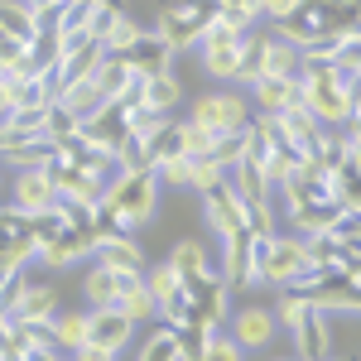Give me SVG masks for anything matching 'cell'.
<instances>
[{"mask_svg":"<svg viewBox=\"0 0 361 361\" xmlns=\"http://www.w3.org/2000/svg\"><path fill=\"white\" fill-rule=\"evenodd\" d=\"M102 202L111 207L121 236H135L140 226H149L154 212H159V173L154 169H130L116 183H106V197Z\"/></svg>","mask_w":361,"mask_h":361,"instance_id":"1","label":"cell"},{"mask_svg":"<svg viewBox=\"0 0 361 361\" xmlns=\"http://www.w3.org/2000/svg\"><path fill=\"white\" fill-rule=\"evenodd\" d=\"M212 20H217V0H173L164 15H159V29L154 34L178 54V49L202 44V34L212 29Z\"/></svg>","mask_w":361,"mask_h":361,"instance_id":"2","label":"cell"},{"mask_svg":"<svg viewBox=\"0 0 361 361\" xmlns=\"http://www.w3.org/2000/svg\"><path fill=\"white\" fill-rule=\"evenodd\" d=\"M193 126L212 130V135H231V130H246L250 126V102L231 87V92H207L193 102Z\"/></svg>","mask_w":361,"mask_h":361,"instance_id":"3","label":"cell"},{"mask_svg":"<svg viewBox=\"0 0 361 361\" xmlns=\"http://www.w3.org/2000/svg\"><path fill=\"white\" fill-rule=\"evenodd\" d=\"M241 29H231L226 20H212V29L202 34V73L207 78H222V82H231L236 78V58H241Z\"/></svg>","mask_w":361,"mask_h":361,"instance_id":"4","label":"cell"},{"mask_svg":"<svg viewBox=\"0 0 361 361\" xmlns=\"http://www.w3.org/2000/svg\"><path fill=\"white\" fill-rule=\"evenodd\" d=\"M97 246H102V236L92 231V222L63 226L54 241L39 250V260H44L49 270H68V265H78V260H92V255H97Z\"/></svg>","mask_w":361,"mask_h":361,"instance_id":"5","label":"cell"},{"mask_svg":"<svg viewBox=\"0 0 361 361\" xmlns=\"http://www.w3.org/2000/svg\"><path fill=\"white\" fill-rule=\"evenodd\" d=\"M135 284H145V275H130V270H106L102 260L82 275V299L87 308H116L121 294H130Z\"/></svg>","mask_w":361,"mask_h":361,"instance_id":"6","label":"cell"},{"mask_svg":"<svg viewBox=\"0 0 361 361\" xmlns=\"http://www.w3.org/2000/svg\"><path fill=\"white\" fill-rule=\"evenodd\" d=\"M202 217H207V226L217 231V241H231L236 231H246V202L222 183V188L202 193Z\"/></svg>","mask_w":361,"mask_h":361,"instance_id":"7","label":"cell"},{"mask_svg":"<svg viewBox=\"0 0 361 361\" xmlns=\"http://www.w3.org/2000/svg\"><path fill=\"white\" fill-rule=\"evenodd\" d=\"M222 284L226 289H250V284H260L255 279V236L246 231H236L231 241H222Z\"/></svg>","mask_w":361,"mask_h":361,"instance_id":"8","label":"cell"},{"mask_svg":"<svg viewBox=\"0 0 361 361\" xmlns=\"http://www.w3.org/2000/svg\"><path fill=\"white\" fill-rule=\"evenodd\" d=\"M275 333H279V318H275V308H265V304H246V308H236V318H231V337H236L241 352L270 347Z\"/></svg>","mask_w":361,"mask_h":361,"instance_id":"9","label":"cell"},{"mask_svg":"<svg viewBox=\"0 0 361 361\" xmlns=\"http://www.w3.org/2000/svg\"><path fill=\"white\" fill-rule=\"evenodd\" d=\"M78 130H82L87 145H97V149H111V154H116V149H121V145L130 140V121H126V111H121L116 102H106L102 111L87 116Z\"/></svg>","mask_w":361,"mask_h":361,"instance_id":"10","label":"cell"},{"mask_svg":"<svg viewBox=\"0 0 361 361\" xmlns=\"http://www.w3.org/2000/svg\"><path fill=\"white\" fill-rule=\"evenodd\" d=\"M294 333V347H299V361H328L333 357V328H328V313L308 304V313L289 328Z\"/></svg>","mask_w":361,"mask_h":361,"instance_id":"11","label":"cell"},{"mask_svg":"<svg viewBox=\"0 0 361 361\" xmlns=\"http://www.w3.org/2000/svg\"><path fill=\"white\" fill-rule=\"evenodd\" d=\"M15 207L29 212V217H39V212H54L58 207V188L54 178H49V169H25V173H15Z\"/></svg>","mask_w":361,"mask_h":361,"instance_id":"12","label":"cell"},{"mask_svg":"<svg viewBox=\"0 0 361 361\" xmlns=\"http://www.w3.org/2000/svg\"><path fill=\"white\" fill-rule=\"evenodd\" d=\"M92 318H87V342H102V347H111L116 357L130 347V333H135V323L121 313V308H87Z\"/></svg>","mask_w":361,"mask_h":361,"instance_id":"13","label":"cell"},{"mask_svg":"<svg viewBox=\"0 0 361 361\" xmlns=\"http://www.w3.org/2000/svg\"><path fill=\"white\" fill-rule=\"evenodd\" d=\"M250 97H255V111L279 116V111H289V106H304V82L299 78H260V82L250 87Z\"/></svg>","mask_w":361,"mask_h":361,"instance_id":"14","label":"cell"},{"mask_svg":"<svg viewBox=\"0 0 361 361\" xmlns=\"http://www.w3.org/2000/svg\"><path fill=\"white\" fill-rule=\"evenodd\" d=\"M169 63H173V49H169L159 34H140L135 49L126 54V68H130L135 78H154V73H169Z\"/></svg>","mask_w":361,"mask_h":361,"instance_id":"15","label":"cell"},{"mask_svg":"<svg viewBox=\"0 0 361 361\" xmlns=\"http://www.w3.org/2000/svg\"><path fill=\"white\" fill-rule=\"evenodd\" d=\"M226 188L241 197V202H265L270 197V178H265V164H255V159H236V164L226 169Z\"/></svg>","mask_w":361,"mask_h":361,"instance_id":"16","label":"cell"},{"mask_svg":"<svg viewBox=\"0 0 361 361\" xmlns=\"http://www.w3.org/2000/svg\"><path fill=\"white\" fill-rule=\"evenodd\" d=\"M279 140H289L294 149H313L318 145V135H323V126H318V116L308 111V106H289V111H279Z\"/></svg>","mask_w":361,"mask_h":361,"instance_id":"17","label":"cell"},{"mask_svg":"<svg viewBox=\"0 0 361 361\" xmlns=\"http://www.w3.org/2000/svg\"><path fill=\"white\" fill-rule=\"evenodd\" d=\"M92 260H102L106 270H130V275H145V250H140L135 236H106Z\"/></svg>","mask_w":361,"mask_h":361,"instance_id":"18","label":"cell"},{"mask_svg":"<svg viewBox=\"0 0 361 361\" xmlns=\"http://www.w3.org/2000/svg\"><path fill=\"white\" fill-rule=\"evenodd\" d=\"M54 159V140L49 135H34V140H20V145H5L0 149V164H10L15 173H25V169H49Z\"/></svg>","mask_w":361,"mask_h":361,"instance_id":"19","label":"cell"},{"mask_svg":"<svg viewBox=\"0 0 361 361\" xmlns=\"http://www.w3.org/2000/svg\"><path fill=\"white\" fill-rule=\"evenodd\" d=\"M265 49H270V34H246L241 39V58H236V78L231 87H255L265 73Z\"/></svg>","mask_w":361,"mask_h":361,"instance_id":"20","label":"cell"},{"mask_svg":"<svg viewBox=\"0 0 361 361\" xmlns=\"http://www.w3.org/2000/svg\"><path fill=\"white\" fill-rule=\"evenodd\" d=\"M58 106H68L78 121H87L92 111H102V106H106V92H102V82H97V78H82V82H68V87H63Z\"/></svg>","mask_w":361,"mask_h":361,"instance_id":"21","label":"cell"},{"mask_svg":"<svg viewBox=\"0 0 361 361\" xmlns=\"http://www.w3.org/2000/svg\"><path fill=\"white\" fill-rule=\"evenodd\" d=\"M87 318H92V313H78V308H68V313H63V308H58V318L49 323L54 347L63 352V357H68V352H78V347L87 342Z\"/></svg>","mask_w":361,"mask_h":361,"instance_id":"22","label":"cell"},{"mask_svg":"<svg viewBox=\"0 0 361 361\" xmlns=\"http://www.w3.org/2000/svg\"><path fill=\"white\" fill-rule=\"evenodd\" d=\"M337 212H342V202H308V207H294V212H289V226L308 241V236L328 231V226L337 222Z\"/></svg>","mask_w":361,"mask_h":361,"instance_id":"23","label":"cell"},{"mask_svg":"<svg viewBox=\"0 0 361 361\" xmlns=\"http://www.w3.org/2000/svg\"><path fill=\"white\" fill-rule=\"evenodd\" d=\"M299 68H304L299 44H289V39H275V34H270V49H265V73H260V78H299Z\"/></svg>","mask_w":361,"mask_h":361,"instance_id":"24","label":"cell"},{"mask_svg":"<svg viewBox=\"0 0 361 361\" xmlns=\"http://www.w3.org/2000/svg\"><path fill=\"white\" fill-rule=\"evenodd\" d=\"M169 265L183 275V284H193V279H207V275H212V265H207V250L197 246V241H178V246L169 250Z\"/></svg>","mask_w":361,"mask_h":361,"instance_id":"25","label":"cell"},{"mask_svg":"<svg viewBox=\"0 0 361 361\" xmlns=\"http://www.w3.org/2000/svg\"><path fill=\"white\" fill-rule=\"evenodd\" d=\"M0 29L15 34V39H25V44L39 39V20H34V10H29L25 0H0Z\"/></svg>","mask_w":361,"mask_h":361,"instance_id":"26","label":"cell"},{"mask_svg":"<svg viewBox=\"0 0 361 361\" xmlns=\"http://www.w3.org/2000/svg\"><path fill=\"white\" fill-rule=\"evenodd\" d=\"M183 102V82L173 78V73H154V78H145V106H154V111H173Z\"/></svg>","mask_w":361,"mask_h":361,"instance_id":"27","label":"cell"},{"mask_svg":"<svg viewBox=\"0 0 361 361\" xmlns=\"http://www.w3.org/2000/svg\"><path fill=\"white\" fill-rule=\"evenodd\" d=\"M145 34V29L126 15V10H116V20H111V29L102 34V54H111V58H126L130 49H135V39Z\"/></svg>","mask_w":361,"mask_h":361,"instance_id":"28","label":"cell"},{"mask_svg":"<svg viewBox=\"0 0 361 361\" xmlns=\"http://www.w3.org/2000/svg\"><path fill=\"white\" fill-rule=\"evenodd\" d=\"M145 289L154 294V304H169L173 294H183V275H178L169 260H164V265H154V270L145 265Z\"/></svg>","mask_w":361,"mask_h":361,"instance_id":"29","label":"cell"},{"mask_svg":"<svg viewBox=\"0 0 361 361\" xmlns=\"http://www.w3.org/2000/svg\"><path fill=\"white\" fill-rule=\"evenodd\" d=\"M217 20H226L231 29L250 34V25L265 20V15H260V0H217Z\"/></svg>","mask_w":361,"mask_h":361,"instance_id":"30","label":"cell"},{"mask_svg":"<svg viewBox=\"0 0 361 361\" xmlns=\"http://www.w3.org/2000/svg\"><path fill=\"white\" fill-rule=\"evenodd\" d=\"M178 145H183V154H188V159H207V154H212V145H217V135H212V130H202V126H193V121H178Z\"/></svg>","mask_w":361,"mask_h":361,"instance_id":"31","label":"cell"},{"mask_svg":"<svg viewBox=\"0 0 361 361\" xmlns=\"http://www.w3.org/2000/svg\"><path fill=\"white\" fill-rule=\"evenodd\" d=\"M121 313H126V318H130V323H145V318H159V304H154V294H149V289H145V284H135V289H130V294H121Z\"/></svg>","mask_w":361,"mask_h":361,"instance_id":"32","label":"cell"},{"mask_svg":"<svg viewBox=\"0 0 361 361\" xmlns=\"http://www.w3.org/2000/svg\"><path fill=\"white\" fill-rule=\"evenodd\" d=\"M78 126H82V121H78V116L68 111V106H49V116H44V135L54 140V145H63V140H73L78 135Z\"/></svg>","mask_w":361,"mask_h":361,"instance_id":"33","label":"cell"},{"mask_svg":"<svg viewBox=\"0 0 361 361\" xmlns=\"http://www.w3.org/2000/svg\"><path fill=\"white\" fill-rule=\"evenodd\" d=\"M140 361H178V333H173L169 323H159V333L145 342Z\"/></svg>","mask_w":361,"mask_h":361,"instance_id":"34","label":"cell"},{"mask_svg":"<svg viewBox=\"0 0 361 361\" xmlns=\"http://www.w3.org/2000/svg\"><path fill=\"white\" fill-rule=\"evenodd\" d=\"M154 173H159V188H188L193 159H188V154H169V159H159V164H154Z\"/></svg>","mask_w":361,"mask_h":361,"instance_id":"35","label":"cell"},{"mask_svg":"<svg viewBox=\"0 0 361 361\" xmlns=\"http://www.w3.org/2000/svg\"><path fill=\"white\" fill-rule=\"evenodd\" d=\"M126 121H130V135L145 140V145H149V140H154V135H159V130L169 126V116H164V111H154V106H140V111H130Z\"/></svg>","mask_w":361,"mask_h":361,"instance_id":"36","label":"cell"},{"mask_svg":"<svg viewBox=\"0 0 361 361\" xmlns=\"http://www.w3.org/2000/svg\"><path fill=\"white\" fill-rule=\"evenodd\" d=\"M226 183V169L212 164V159H193V173H188V188L193 193H212V188H222Z\"/></svg>","mask_w":361,"mask_h":361,"instance_id":"37","label":"cell"},{"mask_svg":"<svg viewBox=\"0 0 361 361\" xmlns=\"http://www.w3.org/2000/svg\"><path fill=\"white\" fill-rule=\"evenodd\" d=\"M193 361H241V347H236V337H231V333H212Z\"/></svg>","mask_w":361,"mask_h":361,"instance_id":"38","label":"cell"},{"mask_svg":"<svg viewBox=\"0 0 361 361\" xmlns=\"http://www.w3.org/2000/svg\"><path fill=\"white\" fill-rule=\"evenodd\" d=\"M333 68H337V73H347V78H361V34H347V39L337 44Z\"/></svg>","mask_w":361,"mask_h":361,"instance_id":"39","label":"cell"},{"mask_svg":"<svg viewBox=\"0 0 361 361\" xmlns=\"http://www.w3.org/2000/svg\"><path fill=\"white\" fill-rule=\"evenodd\" d=\"M25 54H29L25 39H15V34H5V29H0V73H10L15 63H25Z\"/></svg>","mask_w":361,"mask_h":361,"instance_id":"40","label":"cell"},{"mask_svg":"<svg viewBox=\"0 0 361 361\" xmlns=\"http://www.w3.org/2000/svg\"><path fill=\"white\" fill-rule=\"evenodd\" d=\"M73 361H116V352L111 347H102V342H82L78 352H68Z\"/></svg>","mask_w":361,"mask_h":361,"instance_id":"41","label":"cell"},{"mask_svg":"<svg viewBox=\"0 0 361 361\" xmlns=\"http://www.w3.org/2000/svg\"><path fill=\"white\" fill-rule=\"evenodd\" d=\"M294 10H299V0H260V15H270V20H284Z\"/></svg>","mask_w":361,"mask_h":361,"instance_id":"42","label":"cell"},{"mask_svg":"<svg viewBox=\"0 0 361 361\" xmlns=\"http://www.w3.org/2000/svg\"><path fill=\"white\" fill-rule=\"evenodd\" d=\"M15 111V92H10V78H0V121Z\"/></svg>","mask_w":361,"mask_h":361,"instance_id":"43","label":"cell"},{"mask_svg":"<svg viewBox=\"0 0 361 361\" xmlns=\"http://www.w3.org/2000/svg\"><path fill=\"white\" fill-rule=\"evenodd\" d=\"M20 361H63V352H58V347H34V352H25Z\"/></svg>","mask_w":361,"mask_h":361,"instance_id":"44","label":"cell"},{"mask_svg":"<svg viewBox=\"0 0 361 361\" xmlns=\"http://www.w3.org/2000/svg\"><path fill=\"white\" fill-rule=\"evenodd\" d=\"M29 10H34V15H39V10H49V5H58V0H25Z\"/></svg>","mask_w":361,"mask_h":361,"instance_id":"45","label":"cell"},{"mask_svg":"<svg viewBox=\"0 0 361 361\" xmlns=\"http://www.w3.org/2000/svg\"><path fill=\"white\" fill-rule=\"evenodd\" d=\"M0 361H10V352H5V342H0Z\"/></svg>","mask_w":361,"mask_h":361,"instance_id":"46","label":"cell"},{"mask_svg":"<svg viewBox=\"0 0 361 361\" xmlns=\"http://www.w3.org/2000/svg\"><path fill=\"white\" fill-rule=\"evenodd\" d=\"M328 361H352V357H337V352H333V357H328Z\"/></svg>","mask_w":361,"mask_h":361,"instance_id":"47","label":"cell"},{"mask_svg":"<svg viewBox=\"0 0 361 361\" xmlns=\"http://www.w3.org/2000/svg\"><path fill=\"white\" fill-rule=\"evenodd\" d=\"M102 5H116V10H121V0H102Z\"/></svg>","mask_w":361,"mask_h":361,"instance_id":"48","label":"cell"},{"mask_svg":"<svg viewBox=\"0 0 361 361\" xmlns=\"http://www.w3.org/2000/svg\"><path fill=\"white\" fill-rule=\"evenodd\" d=\"M63 361H73V357H63Z\"/></svg>","mask_w":361,"mask_h":361,"instance_id":"49","label":"cell"},{"mask_svg":"<svg viewBox=\"0 0 361 361\" xmlns=\"http://www.w3.org/2000/svg\"><path fill=\"white\" fill-rule=\"evenodd\" d=\"M178 361H183V357H178Z\"/></svg>","mask_w":361,"mask_h":361,"instance_id":"50","label":"cell"}]
</instances>
